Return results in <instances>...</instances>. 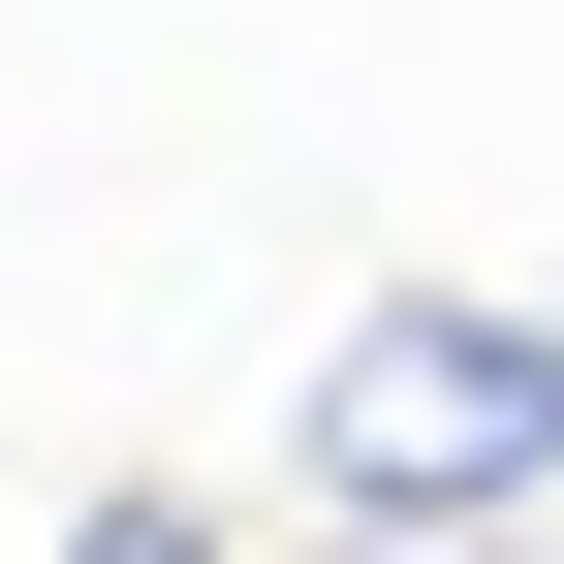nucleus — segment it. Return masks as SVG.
Here are the masks:
<instances>
[{"label": "nucleus", "instance_id": "nucleus-1", "mask_svg": "<svg viewBox=\"0 0 564 564\" xmlns=\"http://www.w3.org/2000/svg\"><path fill=\"white\" fill-rule=\"evenodd\" d=\"M282 502H314V564H533L564 533V282H377L282 377Z\"/></svg>", "mask_w": 564, "mask_h": 564}, {"label": "nucleus", "instance_id": "nucleus-2", "mask_svg": "<svg viewBox=\"0 0 564 564\" xmlns=\"http://www.w3.org/2000/svg\"><path fill=\"white\" fill-rule=\"evenodd\" d=\"M533 564H564V533H533Z\"/></svg>", "mask_w": 564, "mask_h": 564}]
</instances>
